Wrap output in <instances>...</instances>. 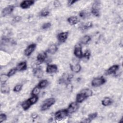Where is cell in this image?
<instances>
[{
	"instance_id": "6da1fadb",
	"label": "cell",
	"mask_w": 123,
	"mask_h": 123,
	"mask_svg": "<svg viewBox=\"0 0 123 123\" xmlns=\"http://www.w3.org/2000/svg\"><path fill=\"white\" fill-rule=\"evenodd\" d=\"M93 94V92L91 90L88 88L83 89L79 93L76 95V102L80 103L84 101L87 98L91 96Z\"/></svg>"
},
{
	"instance_id": "7a4b0ae2",
	"label": "cell",
	"mask_w": 123,
	"mask_h": 123,
	"mask_svg": "<svg viewBox=\"0 0 123 123\" xmlns=\"http://www.w3.org/2000/svg\"><path fill=\"white\" fill-rule=\"evenodd\" d=\"M38 99V97L37 96H32L31 98H28V99L24 101L22 103V107L24 110H28L31 106L36 103Z\"/></svg>"
},
{
	"instance_id": "3957f363",
	"label": "cell",
	"mask_w": 123,
	"mask_h": 123,
	"mask_svg": "<svg viewBox=\"0 0 123 123\" xmlns=\"http://www.w3.org/2000/svg\"><path fill=\"white\" fill-rule=\"evenodd\" d=\"M55 102L54 98H49L44 101L41 106L40 110L42 111H45L48 110L51 106H52Z\"/></svg>"
},
{
	"instance_id": "277c9868",
	"label": "cell",
	"mask_w": 123,
	"mask_h": 123,
	"mask_svg": "<svg viewBox=\"0 0 123 123\" xmlns=\"http://www.w3.org/2000/svg\"><path fill=\"white\" fill-rule=\"evenodd\" d=\"M69 113L67 109L61 110L55 112L54 118L57 121H61L65 119L68 115Z\"/></svg>"
},
{
	"instance_id": "5b68a950",
	"label": "cell",
	"mask_w": 123,
	"mask_h": 123,
	"mask_svg": "<svg viewBox=\"0 0 123 123\" xmlns=\"http://www.w3.org/2000/svg\"><path fill=\"white\" fill-rule=\"evenodd\" d=\"M106 81V79L103 76L96 77L92 80L91 85L94 87H98L105 84Z\"/></svg>"
},
{
	"instance_id": "8992f818",
	"label": "cell",
	"mask_w": 123,
	"mask_h": 123,
	"mask_svg": "<svg viewBox=\"0 0 123 123\" xmlns=\"http://www.w3.org/2000/svg\"><path fill=\"white\" fill-rule=\"evenodd\" d=\"M78 103L76 102H73L69 104L67 110L69 114H72L75 112L78 109Z\"/></svg>"
},
{
	"instance_id": "52a82bcc",
	"label": "cell",
	"mask_w": 123,
	"mask_h": 123,
	"mask_svg": "<svg viewBox=\"0 0 123 123\" xmlns=\"http://www.w3.org/2000/svg\"><path fill=\"white\" fill-rule=\"evenodd\" d=\"M14 9V6L13 5H10L6 6L1 11V15L2 16H7L11 14Z\"/></svg>"
},
{
	"instance_id": "ba28073f",
	"label": "cell",
	"mask_w": 123,
	"mask_h": 123,
	"mask_svg": "<svg viewBox=\"0 0 123 123\" xmlns=\"http://www.w3.org/2000/svg\"><path fill=\"white\" fill-rule=\"evenodd\" d=\"M74 55L78 58L81 59L83 56V52L82 50V47L80 44H77L74 48Z\"/></svg>"
},
{
	"instance_id": "9c48e42d",
	"label": "cell",
	"mask_w": 123,
	"mask_h": 123,
	"mask_svg": "<svg viewBox=\"0 0 123 123\" xmlns=\"http://www.w3.org/2000/svg\"><path fill=\"white\" fill-rule=\"evenodd\" d=\"M36 48V44H31L29 45L25 50L24 54L26 56H30L35 50Z\"/></svg>"
},
{
	"instance_id": "30bf717a",
	"label": "cell",
	"mask_w": 123,
	"mask_h": 123,
	"mask_svg": "<svg viewBox=\"0 0 123 123\" xmlns=\"http://www.w3.org/2000/svg\"><path fill=\"white\" fill-rule=\"evenodd\" d=\"M68 37V32H61L57 35V38L58 41L61 43H64Z\"/></svg>"
},
{
	"instance_id": "8fae6325",
	"label": "cell",
	"mask_w": 123,
	"mask_h": 123,
	"mask_svg": "<svg viewBox=\"0 0 123 123\" xmlns=\"http://www.w3.org/2000/svg\"><path fill=\"white\" fill-rule=\"evenodd\" d=\"M73 75L72 74H67L64 73L61 79L59 80V82L60 83H69L72 78Z\"/></svg>"
},
{
	"instance_id": "7c38bea8",
	"label": "cell",
	"mask_w": 123,
	"mask_h": 123,
	"mask_svg": "<svg viewBox=\"0 0 123 123\" xmlns=\"http://www.w3.org/2000/svg\"><path fill=\"white\" fill-rule=\"evenodd\" d=\"M58 71V67L56 64H48L46 68V72L48 74L55 73Z\"/></svg>"
},
{
	"instance_id": "4fadbf2b",
	"label": "cell",
	"mask_w": 123,
	"mask_h": 123,
	"mask_svg": "<svg viewBox=\"0 0 123 123\" xmlns=\"http://www.w3.org/2000/svg\"><path fill=\"white\" fill-rule=\"evenodd\" d=\"M119 66L117 64L113 65L106 70V71L105 72V74L110 75L112 74H114L117 72V71L119 69Z\"/></svg>"
},
{
	"instance_id": "5bb4252c",
	"label": "cell",
	"mask_w": 123,
	"mask_h": 123,
	"mask_svg": "<svg viewBox=\"0 0 123 123\" xmlns=\"http://www.w3.org/2000/svg\"><path fill=\"white\" fill-rule=\"evenodd\" d=\"M35 3V1L31 0H24L21 2L20 6L23 9H27L29 8L31 6L33 5Z\"/></svg>"
},
{
	"instance_id": "9a60e30c",
	"label": "cell",
	"mask_w": 123,
	"mask_h": 123,
	"mask_svg": "<svg viewBox=\"0 0 123 123\" xmlns=\"http://www.w3.org/2000/svg\"><path fill=\"white\" fill-rule=\"evenodd\" d=\"M47 53L45 51H41L39 53L37 56V61L39 63L43 62L47 58Z\"/></svg>"
},
{
	"instance_id": "2e32d148",
	"label": "cell",
	"mask_w": 123,
	"mask_h": 123,
	"mask_svg": "<svg viewBox=\"0 0 123 123\" xmlns=\"http://www.w3.org/2000/svg\"><path fill=\"white\" fill-rule=\"evenodd\" d=\"M34 75L37 78H41L43 75V72L40 67H36L33 70Z\"/></svg>"
},
{
	"instance_id": "e0dca14e",
	"label": "cell",
	"mask_w": 123,
	"mask_h": 123,
	"mask_svg": "<svg viewBox=\"0 0 123 123\" xmlns=\"http://www.w3.org/2000/svg\"><path fill=\"white\" fill-rule=\"evenodd\" d=\"M93 26V24L91 22L83 23L79 25V28L82 31H85L91 28Z\"/></svg>"
},
{
	"instance_id": "ac0fdd59",
	"label": "cell",
	"mask_w": 123,
	"mask_h": 123,
	"mask_svg": "<svg viewBox=\"0 0 123 123\" xmlns=\"http://www.w3.org/2000/svg\"><path fill=\"white\" fill-rule=\"evenodd\" d=\"M71 70L74 73H79L81 70V66L79 63H76L75 64H70V65Z\"/></svg>"
},
{
	"instance_id": "d6986e66",
	"label": "cell",
	"mask_w": 123,
	"mask_h": 123,
	"mask_svg": "<svg viewBox=\"0 0 123 123\" xmlns=\"http://www.w3.org/2000/svg\"><path fill=\"white\" fill-rule=\"evenodd\" d=\"M16 68L18 71H23L26 69L27 64L26 62H22L18 63L17 65Z\"/></svg>"
},
{
	"instance_id": "ffe728a7",
	"label": "cell",
	"mask_w": 123,
	"mask_h": 123,
	"mask_svg": "<svg viewBox=\"0 0 123 123\" xmlns=\"http://www.w3.org/2000/svg\"><path fill=\"white\" fill-rule=\"evenodd\" d=\"M67 21L71 25H75L79 22V20L76 16H71L67 19Z\"/></svg>"
},
{
	"instance_id": "44dd1931",
	"label": "cell",
	"mask_w": 123,
	"mask_h": 123,
	"mask_svg": "<svg viewBox=\"0 0 123 123\" xmlns=\"http://www.w3.org/2000/svg\"><path fill=\"white\" fill-rule=\"evenodd\" d=\"M57 50H58V47L57 45L55 44H52L47 49V51L48 53L50 54H53L57 51Z\"/></svg>"
},
{
	"instance_id": "7402d4cb",
	"label": "cell",
	"mask_w": 123,
	"mask_h": 123,
	"mask_svg": "<svg viewBox=\"0 0 123 123\" xmlns=\"http://www.w3.org/2000/svg\"><path fill=\"white\" fill-rule=\"evenodd\" d=\"M0 91L2 93L7 94L10 92V87L5 83L1 84L0 87Z\"/></svg>"
},
{
	"instance_id": "603a6c76",
	"label": "cell",
	"mask_w": 123,
	"mask_h": 123,
	"mask_svg": "<svg viewBox=\"0 0 123 123\" xmlns=\"http://www.w3.org/2000/svg\"><path fill=\"white\" fill-rule=\"evenodd\" d=\"M112 103V100L109 97H105L101 101L102 104L104 106L110 105Z\"/></svg>"
},
{
	"instance_id": "cb8c5ba5",
	"label": "cell",
	"mask_w": 123,
	"mask_h": 123,
	"mask_svg": "<svg viewBox=\"0 0 123 123\" xmlns=\"http://www.w3.org/2000/svg\"><path fill=\"white\" fill-rule=\"evenodd\" d=\"M97 4H96V5H95V4H94V6L92 7L91 10V12L92 13V14L93 15H94L96 17H98L99 16V10L97 6Z\"/></svg>"
},
{
	"instance_id": "d4e9b609",
	"label": "cell",
	"mask_w": 123,
	"mask_h": 123,
	"mask_svg": "<svg viewBox=\"0 0 123 123\" xmlns=\"http://www.w3.org/2000/svg\"><path fill=\"white\" fill-rule=\"evenodd\" d=\"M48 84H49L48 81L46 79H44V80L40 81L38 83V84L37 85V86L40 89L44 88L48 86Z\"/></svg>"
},
{
	"instance_id": "484cf974",
	"label": "cell",
	"mask_w": 123,
	"mask_h": 123,
	"mask_svg": "<svg viewBox=\"0 0 123 123\" xmlns=\"http://www.w3.org/2000/svg\"><path fill=\"white\" fill-rule=\"evenodd\" d=\"M91 40V37L88 35H85L83 36L80 39L81 44L86 45L88 43V42Z\"/></svg>"
},
{
	"instance_id": "4316f807",
	"label": "cell",
	"mask_w": 123,
	"mask_h": 123,
	"mask_svg": "<svg viewBox=\"0 0 123 123\" xmlns=\"http://www.w3.org/2000/svg\"><path fill=\"white\" fill-rule=\"evenodd\" d=\"M79 15L82 19H86L89 17L90 14L87 12L85 10H83L80 11V12L79 13Z\"/></svg>"
},
{
	"instance_id": "83f0119b",
	"label": "cell",
	"mask_w": 123,
	"mask_h": 123,
	"mask_svg": "<svg viewBox=\"0 0 123 123\" xmlns=\"http://www.w3.org/2000/svg\"><path fill=\"white\" fill-rule=\"evenodd\" d=\"M40 88H39L37 86L35 87L32 90L31 92V95L32 96H37V95L39 93L40 91Z\"/></svg>"
},
{
	"instance_id": "f1b7e54d",
	"label": "cell",
	"mask_w": 123,
	"mask_h": 123,
	"mask_svg": "<svg viewBox=\"0 0 123 123\" xmlns=\"http://www.w3.org/2000/svg\"><path fill=\"white\" fill-rule=\"evenodd\" d=\"M9 76H8L7 74H2L0 75V82L1 84H4L5 83L7 80H8Z\"/></svg>"
},
{
	"instance_id": "f546056e",
	"label": "cell",
	"mask_w": 123,
	"mask_h": 123,
	"mask_svg": "<svg viewBox=\"0 0 123 123\" xmlns=\"http://www.w3.org/2000/svg\"><path fill=\"white\" fill-rule=\"evenodd\" d=\"M49 12L47 9H44L41 11L40 15L41 16L46 17V16H47L49 14Z\"/></svg>"
},
{
	"instance_id": "4dcf8cb0",
	"label": "cell",
	"mask_w": 123,
	"mask_h": 123,
	"mask_svg": "<svg viewBox=\"0 0 123 123\" xmlns=\"http://www.w3.org/2000/svg\"><path fill=\"white\" fill-rule=\"evenodd\" d=\"M17 69L16 67L13 68L11 69V70L9 71V72L8 73V74H7V75H8V76H9V77H11V76H12V75H13L16 73V72H17Z\"/></svg>"
},
{
	"instance_id": "1f68e13d",
	"label": "cell",
	"mask_w": 123,
	"mask_h": 123,
	"mask_svg": "<svg viewBox=\"0 0 123 123\" xmlns=\"http://www.w3.org/2000/svg\"><path fill=\"white\" fill-rule=\"evenodd\" d=\"M22 86H23V85L22 84H18L16 85L13 88V91L16 92L20 91L22 88Z\"/></svg>"
},
{
	"instance_id": "d6a6232c",
	"label": "cell",
	"mask_w": 123,
	"mask_h": 123,
	"mask_svg": "<svg viewBox=\"0 0 123 123\" xmlns=\"http://www.w3.org/2000/svg\"><path fill=\"white\" fill-rule=\"evenodd\" d=\"M90 56V52L88 50H86L84 54H83L82 58L87 60H89Z\"/></svg>"
},
{
	"instance_id": "836d02e7",
	"label": "cell",
	"mask_w": 123,
	"mask_h": 123,
	"mask_svg": "<svg viewBox=\"0 0 123 123\" xmlns=\"http://www.w3.org/2000/svg\"><path fill=\"white\" fill-rule=\"evenodd\" d=\"M98 115V113L97 112H94V113H91L90 114L88 115V118L92 121V120H93L94 119H95V118L97 117Z\"/></svg>"
},
{
	"instance_id": "e575fe53",
	"label": "cell",
	"mask_w": 123,
	"mask_h": 123,
	"mask_svg": "<svg viewBox=\"0 0 123 123\" xmlns=\"http://www.w3.org/2000/svg\"><path fill=\"white\" fill-rule=\"evenodd\" d=\"M7 116L4 113H1L0 114V123H2L3 121L6 120Z\"/></svg>"
},
{
	"instance_id": "d590c367",
	"label": "cell",
	"mask_w": 123,
	"mask_h": 123,
	"mask_svg": "<svg viewBox=\"0 0 123 123\" xmlns=\"http://www.w3.org/2000/svg\"><path fill=\"white\" fill-rule=\"evenodd\" d=\"M50 26H51V24L50 23L48 22V23H44L42 26V28L44 30H45V29H47L48 28H49Z\"/></svg>"
},
{
	"instance_id": "8d00e7d4",
	"label": "cell",
	"mask_w": 123,
	"mask_h": 123,
	"mask_svg": "<svg viewBox=\"0 0 123 123\" xmlns=\"http://www.w3.org/2000/svg\"><path fill=\"white\" fill-rule=\"evenodd\" d=\"M54 5L56 7H59L61 5V3H60V2L58 0H55L54 2Z\"/></svg>"
},
{
	"instance_id": "74e56055",
	"label": "cell",
	"mask_w": 123,
	"mask_h": 123,
	"mask_svg": "<svg viewBox=\"0 0 123 123\" xmlns=\"http://www.w3.org/2000/svg\"><path fill=\"white\" fill-rule=\"evenodd\" d=\"M76 1H77V0H68L67 1L68 6H70L72 5L73 4H74L75 2H76Z\"/></svg>"
},
{
	"instance_id": "f35d334b",
	"label": "cell",
	"mask_w": 123,
	"mask_h": 123,
	"mask_svg": "<svg viewBox=\"0 0 123 123\" xmlns=\"http://www.w3.org/2000/svg\"><path fill=\"white\" fill-rule=\"evenodd\" d=\"M21 19V17L20 16H16L13 18V21L15 22H18Z\"/></svg>"
}]
</instances>
